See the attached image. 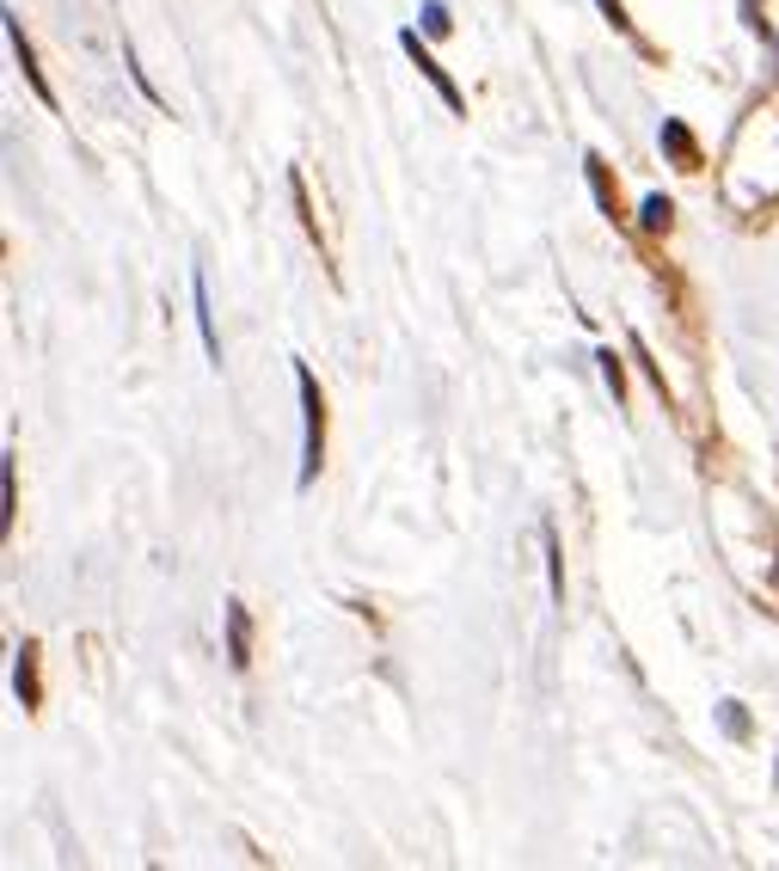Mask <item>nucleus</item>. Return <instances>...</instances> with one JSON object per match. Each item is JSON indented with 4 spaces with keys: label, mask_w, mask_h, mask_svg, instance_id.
<instances>
[{
    "label": "nucleus",
    "mask_w": 779,
    "mask_h": 871,
    "mask_svg": "<svg viewBox=\"0 0 779 871\" xmlns=\"http://www.w3.org/2000/svg\"><path fill=\"white\" fill-rule=\"evenodd\" d=\"M295 393H301V473H295V485L307 491L326 467V399H319V381L307 362H295Z\"/></svg>",
    "instance_id": "nucleus-1"
},
{
    "label": "nucleus",
    "mask_w": 779,
    "mask_h": 871,
    "mask_svg": "<svg viewBox=\"0 0 779 871\" xmlns=\"http://www.w3.org/2000/svg\"><path fill=\"white\" fill-rule=\"evenodd\" d=\"M399 50H406L411 62H418V74H423V80H430V86L442 93V105H449V111H467V93H461V86L449 80V68H442L437 55L423 50V38H418V31H399Z\"/></svg>",
    "instance_id": "nucleus-2"
},
{
    "label": "nucleus",
    "mask_w": 779,
    "mask_h": 871,
    "mask_svg": "<svg viewBox=\"0 0 779 871\" xmlns=\"http://www.w3.org/2000/svg\"><path fill=\"white\" fill-rule=\"evenodd\" d=\"M7 43H13V55H19V68H25V80H31V93L43 99V105L55 111V93H50V80H43V68H38V50H31V38H25V25H19L13 13H7Z\"/></svg>",
    "instance_id": "nucleus-3"
},
{
    "label": "nucleus",
    "mask_w": 779,
    "mask_h": 871,
    "mask_svg": "<svg viewBox=\"0 0 779 871\" xmlns=\"http://www.w3.org/2000/svg\"><path fill=\"white\" fill-rule=\"evenodd\" d=\"M222 626H227V663H234V669H246V663H252V614L239 602H227L222 607Z\"/></svg>",
    "instance_id": "nucleus-4"
},
{
    "label": "nucleus",
    "mask_w": 779,
    "mask_h": 871,
    "mask_svg": "<svg viewBox=\"0 0 779 871\" xmlns=\"http://www.w3.org/2000/svg\"><path fill=\"white\" fill-rule=\"evenodd\" d=\"M13 694H19V706H25V713H38L43 706V682H38V645H19V669H13Z\"/></svg>",
    "instance_id": "nucleus-5"
},
{
    "label": "nucleus",
    "mask_w": 779,
    "mask_h": 871,
    "mask_svg": "<svg viewBox=\"0 0 779 871\" xmlns=\"http://www.w3.org/2000/svg\"><path fill=\"white\" fill-rule=\"evenodd\" d=\"M663 154H669L681 172H700V147H694V135H687L681 117H663Z\"/></svg>",
    "instance_id": "nucleus-6"
},
{
    "label": "nucleus",
    "mask_w": 779,
    "mask_h": 871,
    "mask_svg": "<svg viewBox=\"0 0 779 871\" xmlns=\"http://www.w3.org/2000/svg\"><path fill=\"white\" fill-rule=\"evenodd\" d=\"M583 166H590V185H595V203H602V215H621V191H614V178H608V160H602V154H583Z\"/></svg>",
    "instance_id": "nucleus-7"
},
{
    "label": "nucleus",
    "mask_w": 779,
    "mask_h": 871,
    "mask_svg": "<svg viewBox=\"0 0 779 871\" xmlns=\"http://www.w3.org/2000/svg\"><path fill=\"white\" fill-rule=\"evenodd\" d=\"M191 295H197V331H203V350H209V362H222V338H215V319H209V283H203V270L191 277Z\"/></svg>",
    "instance_id": "nucleus-8"
},
{
    "label": "nucleus",
    "mask_w": 779,
    "mask_h": 871,
    "mask_svg": "<svg viewBox=\"0 0 779 871\" xmlns=\"http://www.w3.org/2000/svg\"><path fill=\"white\" fill-rule=\"evenodd\" d=\"M541 541H546V565H553V602H565V559H558V534L541 529Z\"/></svg>",
    "instance_id": "nucleus-9"
},
{
    "label": "nucleus",
    "mask_w": 779,
    "mask_h": 871,
    "mask_svg": "<svg viewBox=\"0 0 779 871\" xmlns=\"http://www.w3.org/2000/svg\"><path fill=\"white\" fill-rule=\"evenodd\" d=\"M669 197H645V234H669Z\"/></svg>",
    "instance_id": "nucleus-10"
},
{
    "label": "nucleus",
    "mask_w": 779,
    "mask_h": 871,
    "mask_svg": "<svg viewBox=\"0 0 779 871\" xmlns=\"http://www.w3.org/2000/svg\"><path fill=\"white\" fill-rule=\"evenodd\" d=\"M602 381H608L614 399H626V369H621V357H614V350H602Z\"/></svg>",
    "instance_id": "nucleus-11"
},
{
    "label": "nucleus",
    "mask_w": 779,
    "mask_h": 871,
    "mask_svg": "<svg viewBox=\"0 0 779 871\" xmlns=\"http://www.w3.org/2000/svg\"><path fill=\"white\" fill-rule=\"evenodd\" d=\"M423 31H430V38H442V31H449V7H442V0H430V7H423Z\"/></svg>",
    "instance_id": "nucleus-12"
},
{
    "label": "nucleus",
    "mask_w": 779,
    "mask_h": 871,
    "mask_svg": "<svg viewBox=\"0 0 779 871\" xmlns=\"http://www.w3.org/2000/svg\"><path fill=\"white\" fill-rule=\"evenodd\" d=\"M595 7H602V13L614 19V31H626V38H638V31H633V19H626V7H621V0H595Z\"/></svg>",
    "instance_id": "nucleus-13"
},
{
    "label": "nucleus",
    "mask_w": 779,
    "mask_h": 871,
    "mask_svg": "<svg viewBox=\"0 0 779 871\" xmlns=\"http://www.w3.org/2000/svg\"><path fill=\"white\" fill-rule=\"evenodd\" d=\"M725 730H730V737H749V718H742L737 700H725Z\"/></svg>",
    "instance_id": "nucleus-14"
}]
</instances>
